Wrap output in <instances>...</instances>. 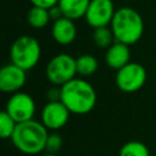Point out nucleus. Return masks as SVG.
Masks as SVG:
<instances>
[{"label":"nucleus","instance_id":"5","mask_svg":"<svg viewBox=\"0 0 156 156\" xmlns=\"http://www.w3.org/2000/svg\"><path fill=\"white\" fill-rule=\"evenodd\" d=\"M77 76L76 58L68 54H57L45 67L46 79L55 87H62Z\"/></svg>","mask_w":156,"mask_h":156},{"label":"nucleus","instance_id":"16","mask_svg":"<svg viewBox=\"0 0 156 156\" xmlns=\"http://www.w3.org/2000/svg\"><path fill=\"white\" fill-rule=\"evenodd\" d=\"M93 41L100 49H108L116 41L111 27L107 26V27L95 28L93 32Z\"/></svg>","mask_w":156,"mask_h":156},{"label":"nucleus","instance_id":"1","mask_svg":"<svg viewBox=\"0 0 156 156\" xmlns=\"http://www.w3.org/2000/svg\"><path fill=\"white\" fill-rule=\"evenodd\" d=\"M60 100L74 115H87L96 105L98 95L95 88L83 78H74L61 87Z\"/></svg>","mask_w":156,"mask_h":156},{"label":"nucleus","instance_id":"3","mask_svg":"<svg viewBox=\"0 0 156 156\" xmlns=\"http://www.w3.org/2000/svg\"><path fill=\"white\" fill-rule=\"evenodd\" d=\"M110 27L115 35V40L127 45L138 43L144 33L143 17L132 7H121L116 10Z\"/></svg>","mask_w":156,"mask_h":156},{"label":"nucleus","instance_id":"10","mask_svg":"<svg viewBox=\"0 0 156 156\" xmlns=\"http://www.w3.org/2000/svg\"><path fill=\"white\" fill-rule=\"evenodd\" d=\"M27 80V71L10 62L0 69V90L7 94L21 91Z\"/></svg>","mask_w":156,"mask_h":156},{"label":"nucleus","instance_id":"4","mask_svg":"<svg viewBox=\"0 0 156 156\" xmlns=\"http://www.w3.org/2000/svg\"><path fill=\"white\" fill-rule=\"evenodd\" d=\"M41 56V46L38 39L30 35L18 37L11 45L10 58L16 66L23 68L24 71H30L34 68Z\"/></svg>","mask_w":156,"mask_h":156},{"label":"nucleus","instance_id":"7","mask_svg":"<svg viewBox=\"0 0 156 156\" xmlns=\"http://www.w3.org/2000/svg\"><path fill=\"white\" fill-rule=\"evenodd\" d=\"M5 111L17 122H27L30 119H34L35 115V101L32 98V95L24 93V91H17L15 94H11L9 98Z\"/></svg>","mask_w":156,"mask_h":156},{"label":"nucleus","instance_id":"8","mask_svg":"<svg viewBox=\"0 0 156 156\" xmlns=\"http://www.w3.org/2000/svg\"><path fill=\"white\" fill-rule=\"evenodd\" d=\"M69 115L71 112L61 100L48 101L41 108L40 122L48 130L56 132L68 123Z\"/></svg>","mask_w":156,"mask_h":156},{"label":"nucleus","instance_id":"19","mask_svg":"<svg viewBox=\"0 0 156 156\" xmlns=\"http://www.w3.org/2000/svg\"><path fill=\"white\" fill-rule=\"evenodd\" d=\"M62 144H63L62 136H61L57 132L49 133L48 139H46V144H45V152H49V154H57V152L61 150Z\"/></svg>","mask_w":156,"mask_h":156},{"label":"nucleus","instance_id":"21","mask_svg":"<svg viewBox=\"0 0 156 156\" xmlns=\"http://www.w3.org/2000/svg\"><path fill=\"white\" fill-rule=\"evenodd\" d=\"M49 13H50L51 20H54V21H56V20H58V18L63 17L62 11H61V9L58 7V5H56V6L51 7V9H49Z\"/></svg>","mask_w":156,"mask_h":156},{"label":"nucleus","instance_id":"12","mask_svg":"<svg viewBox=\"0 0 156 156\" xmlns=\"http://www.w3.org/2000/svg\"><path fill=\"white\" fill-rule=\"evenodd\" d=\"M105 62L110 68L115 71H118L126 65H128L130 62L129 45L119 41H115L108 49H106Z\"/></svg>","mask_w":156,"mask_h":156},{"label":"nucleus","instance_id":"20","mask_svg":"<svg viewBox=\"0 0 156 156\" xmlns=\"http://www.w3.org/2000/svg\"><path fill=\"white\" fill-rule=\"evenodd\" d=\"M33 6L44 7V9H51L58 4V0H29Z\"/></svg>","mask_w":156,"mask_h":156},{"label":"nucleus","instance_id":"18","mask_svg":"<svg viewBox=\"0 0 156 156\" xmlns=\"http://www.w3.org/2000/svg\"><path fill=\"white\" fill-rule=\"evenodd\" d=\"M17 124L18 123L5 110L0 112V136L2 139H11Z\"/></svg>","mask_w":156,"mask_h":156},{"label":"nucleus","instance_id":"2","mask_svg":"<svg viewBox=\"0 0 156 156\" xmlns=\"http://www.w3.org/2000/svg\"><path fill=\"white\" fill-rule=\"evenodd\" d=\"M49 135V130L41 122L30 119L18 123L11 141L13 146L26 155H39L45 151V144Z\"/></svg>","mask_w":156,"mask_h":156},{"label":"nucleus","instance_id":"14","mask_svg":"<svg viewBox=\"0 0 156 156\" xmlns=\"http://www.w3.org/2000/svg\"><path fill=\"white\" fill-rule=\"evenodd\" d=\"M76 65H77V74L82 77H90L99 68L98 58L90 54H83L78 56L76 58Z\"/></svg>","mask_w":156,"mask_h":156},{"label":"nucleus","instance_id":"15","mask_svg":"<svg viewBox=\"0 0 156 156\" xmlns=\"http://www.w3.org/2000/svg\"><path fill=\"white\" fill-rule=\"evenodd\" d=\"M51 20L49 10L44 7H38V6H32L30 10L27 13V22L29 23L30 27L35 29H41L48 26L49 21Z\"/></svg>","mask_w":156,"mask_h":156},{"label":"nucleus","instance_id":"13","mask_svg":"<svg viewBox=\"0 0 156 156\" xmlns=\"http://www.w3.org/2000/svg\"><path fill=\"white\" fill-rule=\"evenodd\" d=\"M90 0H58V7L62 11L63 17L69 20H79L85 17Z\"/></svg>","mask_w":156,"mask_h":156},{"label":"nucleus","instance_id":"9","mask_svg":"<svg viewBox=\"0 0 156 156\" xmlns=\"http://www.w3.org/2000/svg\"><path fill=\"white\" fill-rule=\"evenodd\" d=\"M115 12L116 10L112 0H90L84 18L87 23L95 29L110 26L115 16Z\"/></svg>","mask_w":156,"mask_h":156},{"label":"nucleus","instance_id":"6","mask_svg":"<svg viewBox=\"0 0 156 156\" xmlns=\"http://www.w3.org/2000/svg\"><path fill=\"white\" fill-rule=\"evenodd\" d=\"M146 69L138 62H129L121 69L116 71V85L123 93H135L146 83Z\"/></svg>","mask_w":156,"mask_h":156},{"label":"nucleus","instance_id":"17","mask_svg":"<svg viewBox=\"0 0 156 156\" xmlns=\"http://www.w3.org/2000/svg\"><path fill=\"white\" fill-rule=\"evenodd\" d=\"M119 156H150V151L144 143L132 140L122 145Z\"/></svg>","mask_w":156,"mask_h":156},{"label":"nucleus","instance_id":"22","mask_svg":"<svg viewBox=\"0 0 156 156\" xmlns=\"http://www.w3.org/2000/svg\"><path fill=\"white\" fill-rule=\"evenodd\" d=\"M39 156H58L57 154H49V152H45V154H41Z\"/></svg>","mask_w":156,"mask_h":156},{"label":"nucleus","instance_id":"11","mask_svg":"<svg viewBox=\"0 0 156 156\" xmlns=\"http://www.w3.org/2000/svg\"><path fill=\"white\" fill-rule=\"evenodd\" d=\"M51 35L54 40L60 45H69L76 40L77 27L73 20L61 17L54 21L51 27Z\"/></svg>","mask_w":156,"mask_h":156}]
</instances>
